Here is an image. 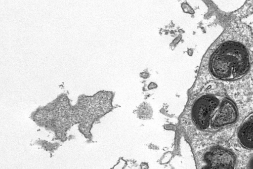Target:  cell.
Returning <instances> with one entry per match:
<instances>
[{
  "mask_svg": "<svg viewBox=\"0 0 253 169\" xmlns=\"http://www.w3.org/2000/svg\"><path fill=\"white\" fill-rule=\"evenodd\" d=\"M248 169H253V156L251 157L248 164Z\"/></svg>",
  "mask_w": 253,
  "mask_h": 169,
  "instance_id": "obj_5",
  "label": "cell"
},
{
  "mask_svg": "<svg viewBox=\"0 0 253 169\" xmlns=\"http://www.w3.org/2000/svg\"><path fill=\"white\" fill-rule=\"evenodd\" d=\"M248 50L240 40L223 36L209 48L202 62L199 73L206 72L218 81H233L245 76L250 68Z\"/></svg>",
  "mask_w": 253,
  "mask_h": 169,
  "instance_id": "obj_2",
  "label": "cell"
},
{
  "mask_svg": "<svg viewBox=\"0 0 253 169\" xmlns=\"http://www.w3.org/2000/svg\"><path fill=\"white\" fill-rule=\"evenodd\" d=\"M198 169H235L236 158L230 149L219 145L208 147L196 155Z\"/></svg>",
  "mask_w": 253,
  "mask_h": 169,
  "instance_id": "obj_3",
  "label": "cell"
},
{
  "mask_svg": "<svg viewBox=\"0 0 253 169\" xmlns=\"http://www.w3.org/2000/svg\"><path fill=\"white\" fill-rule=\"evenodd\" d=\"M237 137L243 148L253 149V112L248 115L239 126Z\"/></svg>",
  "mask_w": 253,
  "mask_h": 169,
  "instance_id": "obj_4",
  "label": "cell"
},
{
  "mask_svg": "<svg viewBox=\"0 0 253 169\" xmlns=\"http://www.w3.org/2000/svg\"><path fill=\"white\" fill-rule=\"evenodd\" d=\"M238 118L236 104L219 83L210 82L188 101L181 119L186 132L218 131L234 124Z\"/></svg>",
  "mask_w": 253,
  "mask_h": 169,
  "instance_id": "obj_1",
  "label": "cell"
}]
</instances>
